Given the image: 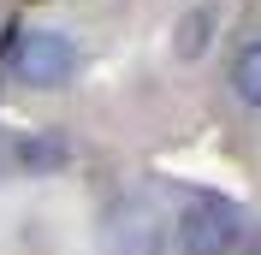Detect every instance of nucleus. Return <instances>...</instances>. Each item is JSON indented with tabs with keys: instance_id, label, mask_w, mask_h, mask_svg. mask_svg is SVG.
<instances>
[{
	"instance_id": "f257e3e1",
	"label": "nucleus",
	"mask_w": 261,
	"mask_h": 255,
	"mask_svg": "<svg viewBox=\"0 0 261 255\" xmlns=\"http://www.w3.org/2000/svg\"><path fill=\"white\" fill-rule=\"evenodd\" d=\"M172 225H178L172 238H178L184 255H231V249H238V238H244V208L208 196V202L184 208Z\"/></svg>"
},
{
	"instance_id": "f03ea898",
	"label": "nucleus",
	"mask_w": 261,
	"mask_h": 255,
	"mask_svg": "<svg viewBox=\"0 0 261 255\" xmlns=\"http://www.w3.org/2000/svg\"><path fill=\"white\" fill-rule=\"evenodd\" d=\"M71 65H77V48L65 42L60 30H18V42H12V71L30 89H60L65 78H71Z\"/></svg>"
},
{
	"instance_id": "7ed1b4c3",
	"label": "nucleus",
	"mask_w": 261,
	"mask_h": 255,
	"mask_svg": "<svg viewBox=\"0 0 261 255\" xmlns=\"http://www.w3.org/2000/svg\"><path fill=\"white\" fill-rule=\"evenodd\" d=\"M161 243H166V225L154 214V202H125L101 225V249L107 255H161Z\"/></svg>"
},
{
	"instance_id": "20e7f679",
	"label": "nucleus",
	"mask_w": 261,
	"mask_h": 255,
	"mask_svg": "<svg viewBox=\"0 0 261 255\" xmlns=\"http://www.w3.org/2000/svg\"><path fill=\"white\" fill-rule=\"evenodd\" d=\"M231 89L244 107H261V42H249L238 60H231Z\"/></svg>"
},
{
	"instance_id": "39448f33",
	"label": "nucleus",
	"mask_w": 261,
	"mask_h": 255,
	"mask_svg": "<svg viewBox=\"0 0 261 255\" xmlns=\"http://www.w3.org/2000/svg\"><path fill=\"white\" fill-rule=\"evenodd\" d=\"M18 160H24L30 172H48V166L65 160V143L60 137H24V143H18Z\"/></svg>"
},
{
	"instance_id": "423d86ee",
	"label": "nucleus",
	"mask_w": 261,
	"mask_h": 255,
	"mask_svg": "<svg viewBox=\"0 0 261 255\" xmlns=\"http://www.w3.org/2000/svg\"><path fill=\"white\" fill-rule=\"evenodd\" d=\"M202 30H208V18L190 12V18H184V36H178V54H190V60H196V54H202Z\"/></svg>"
}]
</instances>
